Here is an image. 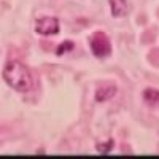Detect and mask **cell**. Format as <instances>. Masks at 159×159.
Wrapping results in <instances>:
<instances>
[{"label":"cell","mask_w":159,"mask_h":159,"mask_svg":"<svg viewBox=\"0 0 159 159\" xmlns=\"http://www.w3.org/2000/svg\"><path fill=\"white\" fill-rule=\"evenodd\" d=\"M3 80L10 88L21 92L30 91L34 86L30 70L19 61H8L3 65Z\"/></svg>","instance_id":"obj_1"},{"label":"cell","mask_w":159,"mask_h":159,"mask_svg":"<svg viewBox=\"0 0 159 159\" xmlns=\"http://www.w3.org/2000/svg\"><path fill=\"white\" fill-rule=\"evenodd\" d=\"M91 49H92V54L97 56V57H105L111 52V46H110V40L108 37L97 32L94 34V37L91 38Z\"/></svg>","instance_id":"obj_2"},{"label":"cell","mask_w":159,"mask_h":159,"mask_svg":"<svg viewBox=\"0 0 159 159\" xmlns=\"http://www.w3.org/2000/svg\"><path fill=\"white\" fill-rule=\"evenodd\" d=\"M35 30L37 34L40 35H56L59 32V21L56 18H49V16H45V18H40L37 21V25H35Z\"/></svg>","instance_id":"obj_3"},{"label":"cell","mask_w":159,"mask_h":159,"mask_svg":"<svg viewBox=\"0 0 159 159\" xmlns=\"http://www.w3.org/2000/svg\"><path fill=\"white\" fill-rule=\"evenodd\" d=\"M115 94H116V88L113 84H103L96 92V100L97 102H105V100L111 99Z\"/></svg>","instance_id":"obj_4"},{"label":"cell","mask_w":159,"mask_h":159,"mask_svg":"<svg viewBox=\"0 0 159 159\" xmlns=\"http://www.w3.org/2000/svg\"><path fill=\"white\" fill-rule=\"evenodd\" d=\"M110 10L115 18H123L127 15V3L126 0H110Z\"/></svg>","instance_id":"obj_5"},{"label":"cell","mask_w":159,"mask_h":159,"mask_svg":"<svg viewBox=\"0 0 159 159\" xmlns=\"http://www.w3.org/2000/svg\"><path fill=\"white\" fill-rule=\"evenodd\" d=\"M143 97H145V100H147L148 103L159 105V91H156V89H145Z\"/></svg>","instance_id":"obj_6"},{"label":"cell","mask_w":159,"mask_h":159,"mask_svg":"<svg viewBox=\"0 0 159 159\" xmlns=\"http://www.w3.org/2000/svg\"><path fill=\"white\" fill-rule=\"evenodd\" d=\"M70 49H73V43L72 42H64V43L59 45V48H57L56 52H57V54H62V52H67Z\"/></svg>","instance_id":"obj_7"}]
</instances>
